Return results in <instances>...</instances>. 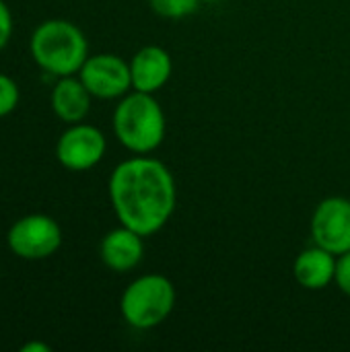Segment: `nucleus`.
Segmentation results:
<instances>
[{"instance_id":"obj_1","label":"nucleus","mask_w":350,"mask_h":352,"mask_svg":"<svg viewBox=\"0 0 350 352\" xmlns=\"http://www.w3.org/2000/svg\"><path fill=\"white\" fill-rule=\"evenodd\" d=\"M109 200L124 227L149 237L161 231L175 210V179L159 159L132 157L111 171Z\"/></svg>"},{"instance_id":"obj_2","label":"nucleus","mask_w":350,"mask_h":352,"mask_svg":"<svg viewBox=\"0 0 350 352\" xmlns=\"http://www.w3.org/2000/svg\"><path fill=\"white\" fill-rule=\"evenodd\" d=\"M31 56L35 64L54 76L76 74L89 58L85 33L70 21H43L31 35Z\"/></svg>"},{"instance_id":"obj_3","label":"nucleus","mask_w":350,"mask_h":352,"mask_svg":"<svg viewBox=\"0 0 350 352\" xmlns=\"http://www.w3.org/2000/svg\"><path fill=\"white\" fill-rule=\"evenodd\" d=\"M113 132L128 151L153 153L165 138V113L153 93L126 95L113 111Z\"/></svg>"},{"instance_id":"obj_4","label":"nucleus","mask_w":350,"mask_h":352,"mask_svg":"<svg viewBox=\"0 0 350 352\" xmlns=\"http://www.w3.org/2000/svg\"><path fill=\"white\" fill-rule=\"evenodd\" d=\"M173 305V283L163 274H144L126 287L120 301V311L132 328L151 330L169 318Z\"/></svg>"},{"instance_id":"obj_5","label":"nucleus","mask_w":350,"mask_h":352,"mask_svg":"<svg viewBox=\"0 0 350 352\" xmlns=\"http://www.w3.org/2000/svg\"><path fill=\"white\" fill-rule=\"evenodd\" d=\"M6 243L21 260H45L60 250L62 229L47 214H27L8 229Z\"/></svg>"},{"instance_id":"obj_6","label":"nucleus","mask_w":350,"mask_h":352,"mask_svg":"<svg viewBox=\"0 0 350 352\" xmlns=\"http://www.w3.org/2000/svg\"><path fill=\"white\" fill-rule=\"evenodd\" d=\"M78 78L97 99L124 97L132 89L130 64L116 54L89 56L78 70Z\"/></svg>"},{"instance_id":"obj_7","label":"nucleus","mask_w":350,"mask_h":352,"mask_svg":"<svg viewBox=\"0 0 350 352\" xmlns=\"http://www.w3.org/2000/svg\"><path fill=\"white\" fill-rule=\"evenodd\" d=\"M105 136L91 124H70L56 144V157L68 171H89L105 155Z\"/></svg>"},{"instance_id":"obj_8","label":"nucleus","mask_w":350,"mask_h":352,"mask_svg":"<svg viewBox=\"0 0 350 352\" xmlns=\"http://www.w3.org/2000/svg\"><path fill=\"white\" fill-rule=\"evenodd\" d=\"M314 243L342 256L350 252V200L332 196L318 204L311 217Z\"/></svg>"},{"instance_id":"obj_9","label":"nucleus","mask_w":350,"mask_h":352,"mask_svg":"<svg viewBox=\"0 0 350 352\" xmlns=\"http://www.w3.org/2000/svg\"><path fill=\"white\" fill-rule=\"evenodd\" d=\"M99 256L109 270L130 272L140 264L144 256L142 235L122 225L120 229H113L103 237L99 245Z\"/></svg>"},{"instance_id":"obj_10","label":"nucleus","mask_w":350,"mask_h":352,"mask_svg":"<svg viewBox=\"0 0 350 352\" xmlns=\"http://www.w3.org/2000/svg\"><path fill=\"white\" fill-rule=\"evenodd\" d=\"M171 58L159 45H146L130 60L132 89L142 93H157L171 76Z\"/></svg>"},{"instance_id":"obj_11","label":"nucleus","mask_w":350,"mask_h":352,"mask_svg":"<svg viewBox=\"0 0 350 352\" xmlns=\"http://www.w3.org/2000/svg\"><path fill=\"white\" fill-rule=\"evenodd\" d=\"M91 93L80 78L60 76L52 91V109L66 124H78L91 109Z\"/></svg>"},{"instance_id":"obj_12","label":"nucleus","mask_w":350,"mask_h":352,"mask_svg":"<svg viewBox=\"0 0 350 352\" xmlns=\"http://www.w3.org/2000/svg\"><path fill=\"white\" fill-rule=\"evenodd\" d=\"M293 274L297 283L309 291L326 289L336 276V256L320 245H314L297 256Z\"/></svg>"},{"instance_id":"obj_13","label":"nucleus","mask_w":350,"mask_h":352,"mask_svg":"<svg viewBox=\"0 0 350 352\" xmlns=\"http://www.w3.org/2000/svg\"><path fill=\"white\" fill-rule=\"evenodd\" d=\"M202 0H151V8L165 19H184L198 10Z\"/></svg>"},{"instance_id":"obj_14","label":"nucleus","mask_w":350,"mask_h":352,"mask_svg":"<svg viewBox=\"0 0 350 352\" xmlns=\"http://www.w3.org/2000/svg\"><path fill=\"white\" fill-rule=\"evenodd\" d=\"M19 87L17 82L6 76V74H0V118L8 116L14 111V107L19 105Z\"/></svg>"},{"instance_id":"obj_15","label":"nucleus","mask_w":350,"mask_h":352,"mask_svg":"<svg viewBox=\"0 0 350 352\" xmlns=\"http://www.w3.org/2000/svg\"><path fill=\"white\" fill-rule=\"evenodd\" d=\"M338 289L350 297V252L338 256L336 260V276H334Z\"/></svg>"},{"instance_id":"obj_16","label":"nucleus","mask_w":350,"mask_h":352,"mask_svg":"<svg viewBox=\"0 0 350 352\" xmlns=\"http://www.w3.org/2000/svg\"><path fill=\"white\" fill-rule=\"evenodd\" d=\"M12 35V14L4 0H0V52L6 47L8 39Z\"/></svg>"},{"instance_id":"obj_17","label":"nucleus","mask_w":350,"mask_h":352,"mask_svg":"<svg viewBox=\"0 0 350 352\" xmlns=\"http://www.w3.org/2000/svg\"><path fill=\"white\" fill-rule=\"evenodd\" d=\"M52 349L43 342H27L21 346V352H50Z\"/></svg>"},{"instance_id":"obj_18","label":"nucleus","mask_w":350,"mask_h":352,"mask_svg":"<svg viewBox=\"0 0 350 352\" xmlns=\"http://www.w3.org/2000/svg\"><path fill=\"white\" fill-rule=\"evenodd\" d=\"M202 2H219V0H202Z\"/></svg>"}]
</instances>
